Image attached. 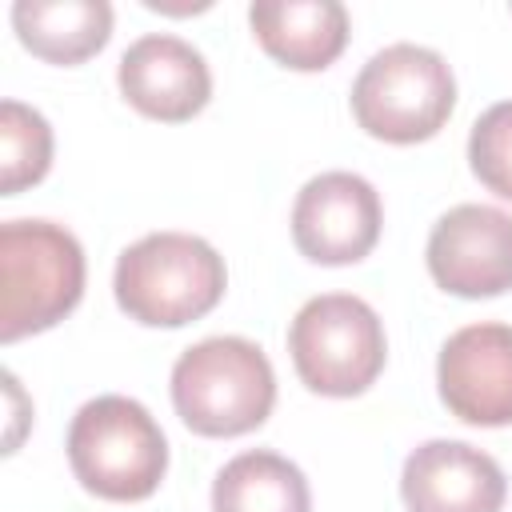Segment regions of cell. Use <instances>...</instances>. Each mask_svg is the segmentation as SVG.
<instances>
[{
  "label": "cell",
  "instance_id": "cell-13",
  "mask_svg": "<svg viewBox=\"0 0 512 512\" xmlns=\"http://www.w3.org/2000/svg\"><path fill=\"white\" fill-rule=\"evenodd\" d=\"M16 40L48 64H80L112 36V4L104 0H16Z\"/></svg>",
  "mask_w": 512,
  "mask_h": 512
},
{
  "label": "cell",
  "instance_id": "cell-15",
  "mask_svg": "<svg viewBox=\"0 0 512 512\" xmlns=\"http://www.w3.org/2000/svg\"><path fill=\"white\" fill-rule=\"evenodd\" d=\"M52 168V128L48 120L20 104H0V196H20L24 188L40 184Z\"/></svg>",
  "mask_w": 512,
  "mask_h": 512
},
{
  "label": "cell",
  "instance_id": "cell-10",
  "mask_svg": "<svg viewBox=\"0 0 512 512\" xmlns=\"http://www.w3.org/2000/svg\"><path fill=\"white\" fill-rule=\"evenodd\" d=\"M116 84L136 112L164 124L192 120L212 96L208 60L188 40L168 32H148L132 40L120 56Z\"/></svg>",
  "mask_w": 512,
  "mask_h": 512
},
{
  "label": "cell",
  "instance_id": "cell-6",
  "mask_svg": "<svg viewBox=\"0 0 512 512\" xmlns=\"http://www.w3.org/2000/svg\"><path fill=\"white\" fill-rule=\"evenodd\" d=\"M288 356L304 388L320 396H360L388 360L376 308L348 292L312 296L288 324Z\"/></svg>",
  "mask_w": 512,
  "mask_h": 512
},
{
  "label": "cell",
  "instance_id": "cell-8",
  "mask_svg": "<svg viewBox=\"0 0 512 512\" xmlns=\"http://www.w3.org/2000/svg\"><path fill=\"white\" fill-rule=\"evenodd\" d=\"M432 280L464 300L512 292V216L492 204L448 208L424 248Z\"/></svg>",
  "mask_w": 512,
  "mask_h": 512
},
{
  "label": "cell",
  "instance_id": "cell-1",
  "mask_svg": "<svg viewBox=\"0 0 512 512\" xmlns=\"http://www.w3.org/2000/svg\"><path fill=\"white\" fill-rule=\"evenodd\" d=\"M228 288L224 256L192 232H148L116 260L112 292L128 320L180 328L208 316Z\"/></svg>",
  "mask_w": 512,
  "mask_h": 512
},
{
  "label": "cell",
  "instance_id": "cell-11",
  "mask_svg": "<svg viewBox=\"0 0 512 512\" xmlns=\"http://www.w3.org/2000/svg\"><path fill=\"white\" fill-rule=\"evenodd\" d=\"M408 512H500L508 496L504 468L464 440H424L400 472Z\"/></svg>",
  "mask_w": 512,
  "mask_h": 512
},
{
  "label": "cell",
  "instance_id": "cell-4",
  "mask_svg": "<svg viewBox=\"0 0 512 512\" xmlns=\"http://www.w3.org/2000/svg\"><path fill=\"white\" fill-rule=\"evenodd\" d=\"M72 476L100 500H148L168 472V440L156 416L128 396H96L68 424Z\"/></svg>",
  "mask_w": 512,
  "mask_h": 512
},
{
  "label": "cell",
  "instance_id": "cell-5",
  "mask_svg": "<svg viewBox=\"0 0 512 512\" xmlns=\"http://www.w3.org/2000/svg\"><path fill=\"white\" fill-rule=\"evenodd\" d=\"M456 108V76L436 48L388 44L352 80L356 124L388 144L432 140Z\"/></svg>",
  "mask_w": 512,
  "mask_h": 512
},
{
  "label": "cell",
  "instance_id": "cell-16",
  "mask_svg": "<svg viewBox=\"0 0 512 512\" xmlns=\"http://www.w3.org/2000/svg\"><path fill=\"white\" fill-rule=\"evenodd\" d=\"M468 164L488 192L512 200V100L480 112L468 136Z\"/></svg>",
  "mask_w": 512,
  "mask_h": 512
},
{
  "label": "cell",
  "instance_id": "cell-2",
  "mask_svg": "<svg viewBox=\"0 0 512 512\" xmlns=\"http://www.w3.org/2000/svg\"><path fill=\"white\" fill-rule=\"evenodd\" d=\"M276 372L260 344L208 336L172 364V408L196 436H244L272 416Z\"/></svg>",
  "mask_w": 512,
  "mask_h": 512
},
{
  "label": "cell",
  "instance_id": "cell-14",
  "mask_svg": "<svg viewBox=\"0 0 512 512\" xmlns=\"http://www.w3.org/2000/svg\"><path fill=\"white\" fill-rule=\"evenodd\" d=\"M212 512H312V492L288 456L252 448L216 472Z\"/></svg>",
  "mask_w": 512,
  "mask_h": 512
},
{
  "label": "cell",
  "instance_id": "cell-12",
  "mask_svg": "<svg viewBox=\"0 0 512 512\" xmlns=\"http://www.w3.org/2000/svg\"><path fill=\"white\" fill-rule=\"evenodd\" d=\"M260 48L296 72L328 68L348 44V8L340 0H260L248 8Z\"/></svg>",
  "mask_w": 512,
  "mask_h": 512
},
{
  "label": "cell",
  "instance_id": "cell-9",
  "mask_svg": "<svg viewBox=\"0 0 512 512\" xmlns=\"http://www.w3.org/2000/svg\"><path fill=\"white\" fill-rule=\"evenodd\" d=\"M436 388L464 424H512V324L480 320L452 332L436 360Z\"/></svg>",
  "mask_w": 512,
  "mask_h": 512
},
{
  "label": "cell",
  "instance_id": "cell-3",
  "mask_svg": "<svg viewBox=\"0 0 512 512\" xmlns=\"http://www.w3.org/2000/svg\"><path fill=\"white\" fill-rule=\"evenodd\" d=\"M84 296V248L52 220L0 224V340L60 324Z\"/></svg>",
  "mask_w": 512,
  "mask_h": 512
},
{
  "label": "cell",
  "instance_id": "cell-17",
  "mask_svg": "<svg viewBox=\"0 0 512 512\" xmlns=\"http://www.w3.org/2000/svg\"><path fill=\"white\" fill-rule=\"evenodd\" d=\"M152 12H176V16H188V12H204L208 4H164V0H148Z\"/></svg>",
  "mask_w": 512,
  "mask_h": 512
},
{
  "label": "cell",
  "instance_id": "cell-7",
  "mask_svg": "<svg viewBox=\"0 0 512 512\" xmlns=\"http://www.w3.org/2000/svg\"><path fill=\"white\" fill-rule=\"evenodd\" d=\"M380 192L356 172L312 176L292 204V240L312 264H356L380 240Z\"/></svg>",
  "mask_w": 512,
  "mask_h": 512
}]
</instances>
